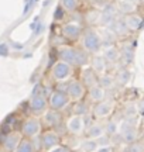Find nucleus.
<instances>
[{
	"label": "nucleus",
	"mask_w": 144,
	"mask_h": 152,
	"mask_svg": "<svg viewBox=\"0 0 144 152\" xmlns=\"http://www.w3.org/2000/svg\"><path fill=\"white\" fill-rule=\"evenodd\" d=\"M92 1H95V3H100V1H105V0H92Z\"/></svg>",
	"instance_id": "nucleus-38"
},
{
	"label": "nucleus",
	"mask_w": 144,
	"mask_h": 152,
	"mask_svg": "<svg viewBox=\"0 0 144 152\" xmlns=\"http://www.w3.org/2000/svg\"><path fill=\"white\" fill-rule=\"evenodd\" d=\"M96 141H98V144H99V145H106V144H109L107 137H100V138H98Z\"/></svg>",
	"instance_id": "nucleus-30"
},
{
	"label": "nucleus",
	"mask_w": 144,
	"mask_h": 152,
	"mask_svg": "<svg viewBox=\"0 0 144 152\" xmlns=\"http://www.w3.org/2000/svg\"><path fill=\"white\" fill-rule=\"evenodd\" d=\"M58 55H60V59L68 65L83 66L88 64V55H86V51L83 49H78L73 47H62L58 51Z\"/></svg>",
	"instance_id": "nucleus-1"
},
{
	"label": "nucleus",
	"mask_w": 144,
	"mask_h": 152,
	"mask_svg": "<svg viewBox=\"0 0 144 152\" xmlns=\"http://www.w3.org/2000/svg\"><path fill=\"white\" fill-rule=\"evenodd\" d=\"M16 152H33V145L30 141H23L20 142L18 148L16 149Z\"/></svg>",
	"instance_id": "nucleus-27"
},
{
	"label": "nucleus",
	"mask_w": 144,
	"mask_h": 152,
	"mask_svg": "<svg viewBox=\"0 0 144 152\" xmlns=\"http://www.w3.org/2000/svg\"><path fill=\"white\" fill-rule=\"evenodd\" d=\"M103 56H105V59L109 61V62H116V61L120 58V52H119L115 47H109V48L105 49Z\"/></svg>",
	"instance_id": "nucleus-18"
},
{
	"label": "nucleus",
	"mask_w": 144,
	"mask_h": 152,
	"mask_svg": "<svg viewBox=\"0 0 144 152\" xmlns=\"http://www.w3.org/2000/svg\"><path fill=\"white\" fill-rule=\"evenodd\" d=\"M92 69L96 73H103L106 69V59L105 56H95L92 59Z\"/></svg>",
	"instance_id": "nucleus-16"
},
{
	"label": "nucleus",
	"mask_w": 144,
	"mask_h": 152,
	"mask_svg": "<svg viewBox=\"0 0 144 152\" xmlns=\"http://www.w3.org/2000/svg\"><path fill=\"white\" fill-rule=\"evenodd\" d=\"M62 35L64 38H67L69 41H75L78 38L81 37V33H82V30L81 27L78 26V24H73V23H68L65 26H62Z\"/></svg>",
	"instance_id": "nucleus-3"
},
{
	"label": "nucleus",
	"mask_w": 144,
	"mask_h": 152,
	"mask_svg": "<svg viewBox=\"0 0 144 152\" xmlns=\"http://www.w3.org/2000/svg\"><path fill=\"white\" fill-rule=\"evenodd\" d=\"M52 75H54V77L58 79V80L67 79L68 76L71 75V66L61 61V62H58V64L54 65V68H52Z\"/></svg>",
	"instance_id": "nucleus-4"
},
{
	"label": "nucleus",
	"mask_w": 144,
	"mask_h": 152,
	"mask_svg": "<svg viewBox=\"0 0 144 152\" xmlns=\"http://www.w3.org/2000/svg\"><path fill=\"white\" fill-rule=\"evenodd\" d=\"M107 131H109V132H116V131H117V125L115 124V123H109Z\"/></svg>",
	"instance_id": "nucleus-31"
},
{
	"label": "nucleus",
	"mask_w": 144,
	"mask_h": 152,
	"mask_svg": "<svg viewBox=\"0 0 144 152\" xmlns=\"http://www.w3.org/2000/svg\"><path fill=\"white\" fill-rule=\"evenodd\" d=\"M45 120H47V123L50 125H57L61 123V114L57 113V111H48L47 115H45Z\"/></svg>",
	"instance_id": "nucleus-20"
},
{
	"label": "nucleus",
	"mask_w": 144,
	"mask_h": 152,
	"mask_svg": "<svg viewBox=\"0 0 144 152\" xmlns=\"http://www.w3.org/2000/svg\"><path fill=\"white\" fill-rule=\"evenodd\" d=\"M133 48L130 47V45H127V47H124V49H123L122 52V56H123V62L124 64H130L132 61H133Z\"/></svg>",
	"instance_id": "nucleus-22"
},
{
	"label": "nucleus",
	"mask_w": 144,
	"mask_h": 152,
	"mask_svg": "<svg viewBox=\"0 0 144 152\" xmlns=\"http://www.w3.org/2000/svg\"><path fill=\"white\" fill-rule=\"evenodd\" d=\"M3 145L6 151H14L17 149V145H20V135L18 134H10L7 138H3Z\"/></svg>",
	"instance_id": "nucleus-10"
},
{
	"label": "nucleus",
	"mask_w": 144,
	"mask_h": 152,
	"mask_svg": "<svg viewBox=\"0 0 144 152\" xmlns=\"http://www.w3.org/2000/svg\"><path fill=\"white\" fill-rule=\"evenodd\" d=\"M98 152H112V149L109 147H102L100 149H98Z\"/></svg>",
	"instance_id": "nucleus-34"
},
{
	"label": "nucleus",
	"mask_w": 144,
	"mask_h": 152,
	"mask_svg": "<svg viewBox=\"0 0 144 152\" xmlns=\"http://www.w3.org/2000/svg\"><path fill=\"white\" fill-rule=\"evenodd\" d=\"M130 152H143V151H141V147L137 145V147H132V151Z\"/></svg>",
	"instance_id": "nucleus-35"
},
{
	"label": "nucleus",
	"mask_w": 144,
	"mask_h": 152,
	"mask_svg": "<svg viewBox=\"0 0 144 152\" xmlns=\"http://www.w3.org/2000/svg\"><path fill=\"white\" fill-rule=\"evenodd\" d=\"M68 93H69V96H71L73 100H79V99L83 96V93H85L83 85L78 80L71 82L69 86H68Z\"/></svg>",
	"instance_id": "nucleus-8"
},
{
	"label": "nucleus",
	"mask_w": 144,
	"mask_h": 152,
	"mask_svg": "<svg viewBox=\"0 0 144 152\" xmlns=\"http://www.w3.org/2000/svg\"><path fill=\"white\" fill-rule=\"evenodd\" d=\"M112 111V103L110 102H103V103L96 104L95 107V115L96 117H105Z\"/></svg>",
	"instance_id": "nucleus-15"
},
{
	"label": "nucleus",
	"mask_w": 144,
	"mask_h": 152,
	"mask_svg": "<svg viewBox=\"0 0 144 152\" xmlns=\"http://www.w3.org/2000/svg\"><path fill=\"white\" fill-rule=\"evenodd\" d=\"M123 1H127V3H132V4H136V3H139L140 0H123Z\"/></svg>",
	"instance_id": "nucleus-36"
},
{
	"label": "nucleus",
	"mask_w": 144,
	"mask_h": 152,
	"mask_svg": "<svg viewBox=\"0 0 144 152\" xmlns=\"http://www.w3.org/2000/svg\"><path fill=\"white\" fill-rule=\"evenodd\" d=\"M41 142H43V148L44 149H50V148L55 147L57 144H58V135L54 134V132H47L41 138Z\"/></svg>",
	"instance_id": "nucleus-14"
},
{
	"label": "nucleus",
	"mask_w": 144,
	"mask_h": 152,
	"mask_svg": "<svg viewBox=\"0 0 144 152\" xmlns=\"http://www.w3.org/2000/svg\"><path fill=\"white\" fill-rule=\"evenodd\" d=\"M98 141H86L82 144V152H93L98 148Z\"/></svg>",
	"instance_id": "nucleus-25"
},
{
	"label": "nucleus",
	"mask_w": 144,
	"mask_h": 152,
	"mask_svg": "<svg viewBox=\"0 0 144 152\" xmlns=\"http://www.w3.org/2000/svg\"><path fill=\"white\" fill-rule=\"evenodd\" d=\"M82 80L85 82V85L89 86L90 89L92 87L96 86V83H98V77H96V72L92 69V68H88V69H85L82 73Z\"/></svg>",
	"instance_id": "nucleus-11"
},
{
	"label": "nucleus",
	"mask_w": 144,
	"mask_h": 152,
	"mask_svg": "<svg viewBox=\"0 0 144 152\" xmlns=\"http://www.w3.org/2000/svg\"><path fill=\"white\" fill-rule=\"evenodd\" d=\"M50 152H69V149H67V148H64V147H57L54 149H51Z\"/></svg>",
	"instance_id": "nucleus-32"
},
{
	"label": "nucleus",
	"mask_w": 144,
	"mask_h": 152,
	"mask_svg": "<svg viewBox=\"0 0 144 152\" xmlns=\"http://www.w3.org/2000/svg\"><path fill=\"white\" fill-rule=\"evenodd\" d=\"M129 80H130V72L126 71V69H123V71L119 72V75H117V82H119L120 85H126Z\"/></svg>",
	"instance_id": "nucleus-26"
},
{
	"label": "nucleus",
	"mask_w": 144,
	"mask_h": 152,
	"mask_svg": "<svg viewBox=\"0 0 144 152\" xmlns=\"http://www.w3.org/2000/svg\"><path fill=\"white\" fill-rule=\"evenodd\" d=\"M90 97L93 99V100H102V99L105 97V90H103V87L102 86H95L90 89Z\"/></svg>",
	"instance_id": "nucleus-21"
},
{
	"label": "nucleus",
	"mask_w": 144,
	"mask_h": 152,
	"mask_svg": "<svg viewBox=\"0 0 144 152\" xmlns=\"http://www.w3.org/2000/svg\"><path fill=\"white\" fill-rule=\"evenodd\" d=\"M112 82H113V77L109 75H103L100 77V86L102 87H109L112 86Z\"/></svg>",
	"instance_id": "nucleus-28"
},
{
	"label": "nucleus",
	"mask_w": 144,
	"mask_h": 152,
	"mask_svg": "<svg viewBox=\"0 0 144 152\" xmlns=\"http://www.w3.org/2000/svg\"><path fill=\"white\" fill-rule=\"evenodd\" d=\"M62 7L67 11H75L79 7V1L78 0H62Z\"/></svg>",
	"instance_id": "nucleus-23"
},
{
	"label": "nucleus",
	"mask_w": 144,
	"mask_h": 152,
	"mask_svg": "<svg viewBox=\"0 0 144 152\" xmlns=\"http://www.w3.org/2000/svg\"><path fill=\"white\" fill-rule=\"evenodd\" d=\"M1 48H3V55H6V52H7V49H6V48H7V47L3 44V45H1Z\"/></svg>",
	"instance_id": "nucleus-37"
},
{
	"label": "nucleus",
	"mask_w": 144,
	"mask_h": 152,
	"mask_svg": "<svg viewBox=\"0 0 144 152\" xmlns=\"http://www.w3.org/2000/svg\"><path fill=\"white\" fill-rule=\"evenodd\" d=\"M55 18H57V20H61V18H62V11H61V9H58V11H55Z\"/></svg>",
	"instance_id": "nucleus-33"
},
{
	"label": "nucleus",
	"mask_w": 144,
	"mask_h": 152,
	"mask_svg": "<svg viewBox=\"0 0 144 152\" xmlns=\"http://www.w3.org/2000/svg\"><path fill=\"white\" fill-rule=\"evenodd\" d=\"M117 10L120 11L122 14L130 16V14L136 10V6L132 4V3H127V1H120V3L117 4Z\"/></svg>",
	"instance_id": "nucleus-19"
},
{
	"label": "nucleus",
	"mask_w": 144,
	"mask_h": 152,
	"mask_svg": "<svg viewBox=\"0 0 144 152\" xmlns=\"http://www.w3.org/2000/svg\"><path fill=\"white\" fill-rule=\"evenodd\" d=\"M40 131V123L37 118H30L27 120L24 125H23V132L27 137H34L37 135Z\"/></svg>",
	"instance_id": "nucleus-7"
},
{
	"label": "nucleus",
	"mask_w": 144,
	"mask_h": 152,
	"mask_svg": "<svg viewBox=\"0 0 144 152\" xmlns=\"http://www.w3.org/2000/svg\"><path fill=\"white\" fill-rule=\"evenodd\" d=\"M123 135H124V138L127 141H133L134 138H136V131L132 130V131H129V132H126V134H123Z\"/></svg>",
	"instance_id": "nucleus-29"
},
{
	"label": "nucleus",
	"mask_w": 144,
	"mask_h": 152,
	"mask_svg": "<svg viewBox=\"0 0 144 152\" xmlns=\"http://www.w3.org/2000/svg\"><path fill=\"white\" fill-rule=\"evenodd\" d=\"M89 137L90 138H100L102 134H103V128H102V125H93V127H90V130H89Z\"/></svg>",
	"instance_id": "nucleus-24"
},
{
	"label": "nucleus",
	"mask_w": 144,
	"mask_h": 152,
	"mask_svg": "<svg viewBox=\"0 0 144 152\" xmlns=\"http://www.w3.org/2000/svg\"><path fill=\"white\" fill-rule=\"evenodd\" d=\"M83 127V118L82 115H75V117H72L69 121H68V130L73 132V134H79V132H82Z\"/></svg>",
	"instance_id": "nucleus-9"
},
{
	"label": "nucleus",
	"mask_w": 144,
	"mask_h": 152,
	"mask_svg": "<svg viewBox=\"0 0 144 152\" xmlns=\"http://www.w3.org/2000/svg\"><path fill=\"white\" fill-rule=\"evenodd\" d=\"M68 103V96L65 92L57 90L52 96H51V107L54 110H60L62 107H65V104Z\"/></svg>",
	"instance_id": "nucleus-6"
},
{
	"label": "nucleus",
	"mask_w": 144,
	"mask_h": 152,
	"mask_svg": "<svg viewBox=\"0 0 144 152\" xmlns=\"http://www.w3.org/2000/svg\"><path fill=\"white\" fill-rule=\"evenodd\" d=\"M102 38L100 35L96 31L93 30H88V31H85L82 35V45L85 51L89 52V54H98L102 48Z\"/></svg>",
	"instance_id": "nucleus-2"
},
{
	"label": "nucleus",
	"mask_w": 144,
	"mask_h": 152,
	"mask_svg": "<svg viewBox=\"0 0 144 152\" xmlns=\"http://www.w3.org/2000/svg\"><path fill=\"white\" fill-rule=\"evenodd\" d=\"M110 31L115 34V35H124V34L129 31V28H127V26H126V21H124V20L116 18V20L110 24Z\"/></svg>",
	"instance_id": "nucleus-12"
},
{
	"label": "nucleus",
	"mask_w": 144,
	"mask_h": 152,
	"mask_svg": "<svg viewBox=\"0 0 144 152\" xmlns=\"http://www.w3.org/2000/svg\"><path fill=\"white\" fill-rule=\"evenodd\" d=\"M124 21H126V26L130 31H136L141 27L143 24V20L140 16H136V14H130V16H126L124 17Z\"/></svg>",
	"instance_id": "nucleus-13"
},
{
	"label": "nucleus",
	"mask_w": 144,
	"mask_h": 152,
	"mask_svg": "<svg viewBox=\"0 0 144 152\" xmlns=\"http://www.w3.org/2000/svg\"><path fill=\"white\" fill-rule=\"evenodd\" d=\"M115 11H116V7H113L112 4L106 6L105 9L102 10L100 13V20H99V24L100 26H110L112 23L115 21Z\"/></svg>",
	"instance_id": "nucleus-5"
},
{
	"label": "nucleus",
	"mask_w": 144,
	"mask_h": 152,
	"mask_svg": "<svg viewBox=\"0 0 144 152\" xmlns=\"http://www.w3.org/2000/svg\"><path fill=\"white\" fill-rule=\"evenodd\" d=\"M45 106H47V102L43 96H34L31 100V104H30V107L34 111H43L45 109Z\"/></svg>",
	"instance_id": "nucleus-17"
}]
</instances>
